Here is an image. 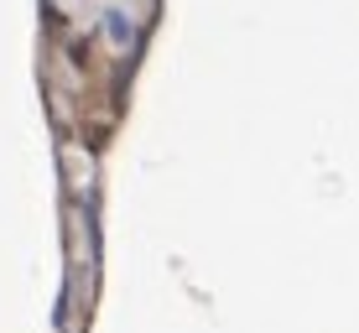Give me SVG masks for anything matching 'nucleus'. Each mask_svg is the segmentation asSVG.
Returning <instances> with one entry per match:
<instances>
[{
	"instance_id": "1",
	"label": "nucleus",
	"mask_w": 359,
	"mask_h": 333,
	"mask_svg": "<svg viewBox=\"0 0 359 333\" xmlns=\"http://www.w3.org/2000/svg\"><path fill=\"white\" fill-rule=\"evenodd\" d=\"M104 36L115 47H135V36H141V32H135V21L126 16V6H104Z\"/></svg>"
}]
</instances>
